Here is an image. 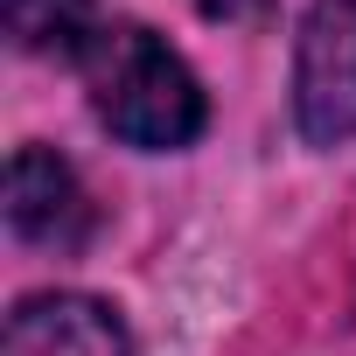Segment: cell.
Wrapping results in <instances>:
<instances>
[{
  "label": "cell",
  "mask_w": 356,
  "mask_h": 356,
  "mask_svg": "<svg viewBox=\"0 0 356 356\" xmlns=\"http://www.w3.org/2000/svg\"><path fill=\"white\" fill-rule=\"evenodd\" d=\"M84 84H91V112L126 147H147V154L189 147L210 119V98H203L196 70L140 22L98 29V42L84 56Z\"/></svg>",
  "instance_id": "obj_1"
},
{
  "label": "cell",
  "mask_w": 356,
  "mask_h": 356,
  "mask_svg": "<svg viewBox=\"0 0 356 356\" xmlns=\"http://www.w3.org/2000/svg\"><path fill=\"white\" fill-rule=\"evenodd\" d=\"M293 126L307 147L356 133V0H314L293 42Z\"/></svg>",
  "instance_id": "obj_2"
},
{
  "label": "cell",
  "mask_w": 356,
  "mask_h": 356,
  "mask_svg": "<svg viewBox=\"0 0 356 356\" xmlns=\"http://www.w3.org/2000/svg\"><path fill=\"white\" fill-rule=\"evenodd\" d=\"M8 231L42 252H77L91 231V203L77 168L49 147H15L8 161Z\"/></svg>",
  "instance_id": "obj_3"
},
{
  "label": "cell",
  "mask_w": 356,
  "mask_h": 356,
  "mask_svg": "<svg viewBox=\"0 0 356 356\" xmlns=\"http://www.w3.org/2000/svg\"><path fill=\"white\" fill-rule=\"evenodd\" d=\"M0 356H133V335L91 293H29L8 314Z\"/></svg>",
  "instance_id": "obj_4"
},
{
  "label": "cell",
  "mask_w": 356,
  "mask_h": 356,
  "mask_svg": "<svg viewBox=\"0 0 356 356\" xmlns=\"http://www.w3.org/2000/svg\"><path fill=\"white\" fill-rule=\"evenodd\" d=\"M8 35L29 56H91L98 42V0H8Z\"/></svg>",
  "instance_id": "obj_5"
},
{
  "label": "cell",
  "mask_w": 356,
  "mask_h": 356,
  "mask_svg": "<svg viewBox=\"0 0 356 356\" xmlns=\"http://www.w3.org/2000/svg\"><path fill=\"white\" fill-rule=\"evenodd\" d=\"M196 8H203L210 22H259L273 0H196Z\"/></svg>",
  "instance_id": "obj_6"
}]
</instances>
